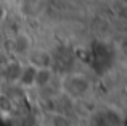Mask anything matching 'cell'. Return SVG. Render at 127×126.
Returning a JSON list of instances; mask_svg holds the SVG:
<instances>
[{
	"label": "cell",
	"instance_id": "cell-1",
	"mask_svg": "<svg viewBox=\"0 0 127 126\" xmlns=\"http://www.w3.org/2000/svg\"><path fill=\"white\" fill-rule=\"evenodd\" d=\"M64 92L72 99H82L90 92V79L82 73H71L61 82Z\"/></svg>",
	"mask_w": 127,
	"mask_h": 126
},
{
	"label": "cell",
	"instance_id": "cell-2",
	"mask_svg": "<svg viewBox=\"0 0 127 126\" xmlns=\"http://www.w3.org/2000/svg\"><path fill=\"white\" fill-rule=\"evenodd\" d=\"M53 79V71L50 66H43V68H35L34 71V82H32V87H48L50 82Z\"/></svg>",
	"mask_w": 127,
	"mask_h": 126
},
{
	"label": "cell",
	"instance_id": "cell-3",
	"mask_svg": "<svg viewBox=\"0 0 127 126\" xmlns=\"http://www.w3.org/2000/svg\"><path fill=\"white\" fill-rule=\"evenodd\" d=\"M32 44L31 39L26 34H18L15 39H13V50H15L16 55H21V57H28V54L31 52Z\"/></svg>",
	"mask_w": 127,
	"mask_h": 126
}]
</instances>
